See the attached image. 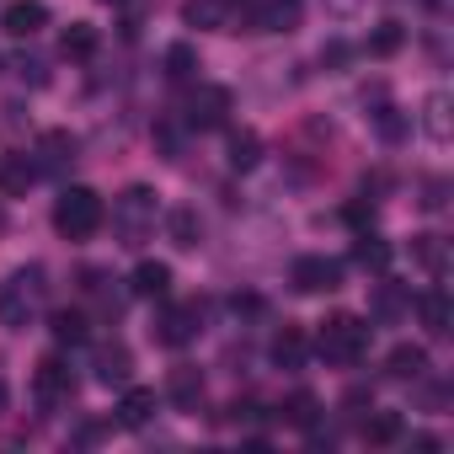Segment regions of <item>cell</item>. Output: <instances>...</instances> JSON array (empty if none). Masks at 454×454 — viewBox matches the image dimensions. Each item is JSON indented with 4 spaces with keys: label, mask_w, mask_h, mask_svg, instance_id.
<instances>
[{
    "label": "cell",
    "mask_w": 454,
    "mask_h": 454,
    "mask_svg": "<svg viewBox=\"0 0 454 454\" xmlns=\"http://www.w3.org/2000/svg\"><path fill=\"white\" fill-rule=\"evenodd\" d=\"M284 422H289V427H316V422H321V395L294 390V395L284 401Z\"/></svg>",
    "instance_id": "obj_32"
},
{
    "label": "cell",
    "mask_w": 454,
    "mask_h": 454,
    "mask_svg": "<svg viewBox=\"0 0 454 454\" xmlns=\"http://www.w3.org/2000/svg\"><path fill=\"white\" fill-rule=\"evenodd\" d=\"M289 284L300 294H332V289H342V262L337 257H300L289 268Z\"/></svg>",
    "instance_id": "obj_9"
},
{
    "label": "cell",
    "mask_w": 454,
    "mask_h": 454,
    "mask_svg": "<svg viewBox=\"0 0 454 454\" xmlns=\"http://www.w3.org/2000/svg\"><path fill=\"white\" fill-rule=\"evenodd\" d=\"M417 316H422V326H427L433 337H449V326H454V310H449V289H443V284L422 289V294H417Z\"/></svg>",
    "instance_id": "obj_18"
},
{
    "label": "cell",
    "mask_w": 454,
    "mask_h": 454,
    "mask_svg": "<svg viewBox=\"0 0 454 454\" xmlns=\"http://www.w3.org/2000/svg\"><path fill=\"white\" fill-rule=\"evenodd\" d=\"M224 160H231V171H252V166L262 160V134H257V129H231Z\"/></svg>",
    "instance_id": "obj_23"
},
{
    "label": "cell",
    "mask_w": 454,
    "mask_h": 454,
    "mask_svg": "<svg viewBox=\"0 0 454 454\" xmlns=\"http://www.w3.org/2000/svg\"><path fill=\"white\" fill-rule=\"evenodd\" d=\"M385 374H390V380H422V374H427V348L395 342V348L385 353Z\"/></svg>",
    "instance_id": "obj_21"
},
{
    "label": "cell",
    "mask_w": 454,
    "mask_h": 454,
    "mask_svg": "<svg viewBox=\"0 0 454 454\" xmlns=\"http://www.w3.org/2000/svg\"><path fill=\"white\" fill-rule=\"evenodd\" d=\"M81 294H86V300H97L107 316H118V305H123V300H118V289H113V278H107L102 268H86V273H81Z\"/></svg>",
    "instance_id": "obj_30"
},
{
    "label": "cell",
    "mask_w": 454,
    "mask_h": 454,
    "mask_svg": "<svg viewBox=\"0 0 454 454\" xmlns=\"http://www.w3.org/2000/svg\"><path fill=\"white\" fill-rule=\"evenodd\" d=\"M417 203H422L427 214H443V208H449V176H427V182H422V198H417Z\"/></svg>",
    "instance_id": "obj_35"
},
{
    "label": "cell",
    "mask_w": 454,
    "mask_h": 454,
    "mask_svg": "<svg viewBox=\"0 0 454 454\" xmlns=\"http://www.w3.org/2000/svg\"><path fill=\"white\" fill-rule=\"evenodd\" d=\"M305 358H310V337H305V326H289V321H284L278 337H273V364L294 374V369H305Z\"/></svg>",
    "instance_id": "obj_19"
},
{
    "label": "cell",
    "mask_w": 454,
    "mask_h": 454,
    "mask_svg": "<svg viewBox=\"0 0 454 454\" xmlns=\"http://www.w3.org/2000/svg\"><path fill=\"white\" fill-rule=\"evenodd\" d=\"M155 192L150 187H129L118 203H113V236H118V247H145L150 236H155Z\"/></svg>",
    "instance_id": "obj_4"
},
{
    "label": "cell",
    "mask_w": 454,
    "mask_h": 454,
    "mask_svg": "<svg viewBox=\"0 0 454 454\" xmlns=\"http://www.w3.org/2000/svg\"><path fill=\"white\" fill-rule=\"evenodd\" d=\"M129 294H139V300H166V294H171V268L145 257V262L129 273Z\"/></svg>",
    "instance_id": "obj_20"
},
{
    "label": "cell",
    "mask_w": 454,
    "mask_h": 454,
    "mask_svg": "<svg viewBox=\"0 0 454 454\" xmlns=\"http://www.w3.org/2000/svg\"><path fill=\"white\" fill-rule=\"evenodd\" d=\"M166 81H176V86L198 81V49L192 43H171L166 49Z\"/></svg>",
    "instance_id": "obj_31"
},
{
    "label": "cell",
    "mask_w": 454,
    "mask_h": 454,
    "mask_svg": "<svg viewBox=\"0 0 454 454\" xmlns=\"http://www.w3.org/2000/svg\"><path fill=\"white\" fill-rule=\"evenodd\" d=\"M0 236H6V208H0Z\"/></svg>",
    "instance_id": "obj_42"
},
{
    "label": "cell",
    "mask_w": 454,
    "mask_h": 454,
    "mask_svg": "<svg viewBox=\"0 0 454 454\" xmlns=\"http://www.w3.org/2000/svg\"><path fill=\"white\" fill-rule=\"evenodd\" d=\"M91 374H97V385H129L134 380V353L123 348V342H97L91 348Z\"/></svg>",
    "instance_id": "obj_11"
},
{
    "label": "cell",
    "mask_w": 454,
    "mask_h": 454,
    "mask_svg": "<svg viewBox=\"0 0 454 454\" xmlns=\"http://www.w3.org/2000/svg\"><path fill=\"white\" fill-rule=\"evenodd\" d=\"M33 401L43 406V411H59V406H70L75 401V369L65 364V358H43L38 369H33Z\"/></svg>",
    "instance_id": "obj_6"
},
{
    "label": "cell",
    "mask_w": 454,
    "mask_h": 454,
    "mask_svg": "<svg viewBox=\"0 0 454 454\" xmlns=\"http://www.w3.org/2000/svg\"><path fill=\"white\" fill-rule=\"evenodd\" d=\"M150 332H155L160 348H187V342H198V332H203L198 300H187V305H160V316H155Z\"/></svg>",
    "instance_id": "obj_7"
},
{
    "label": "cell",
    "mask_w": 454,
    "mask_h": 454,
    "mask_svg": "<svg viewBox=\"0 0 454 454\" xmlns=\"http://www.w3.org/2000/svg\"><path fill=\"white\" fill-rule=\"evenodd\" d=\"M17 70H22V81H33V86H43V81H49L43 59H27V54H22V59H17Z\"/></svg>",
    "instance_id": "obj_38"
},
{
    "label": "cell",
    "mask_w": 454,
    "mask_h": 454,
    "mask_svg": "<svg viewBox=\"0 0 454 454\" xmlns=\"http://www.w3.org/2000/svg\"><path fill=\"white\" fill-rule=\"evenodd\" d=\"M182 27L231 33V0H182Z\"/></svg>",
    "instance_id": "obj_14"
},
{
    "label": "cell",
    "mask_w": 454,
    "mask_h": 454,
    "mask_svg": "<svg viewBox=\"0 0 454 454\" xmlns=\"http://www.w3.org/2000/svg\"><path fill=\"white\" fill-rule=\"evenodd\" d=\"M166 236H171V247H182V252H192L198 241H203V219H198V208H171L166 214Z\"/></svg>",
    "instance_id": "obj_24"
},
{
    "label": "cell",
    "mask_w": 454,
    "mask_h": 454,
    "mask_svg": "<svg viewBox=\"0 0 454 454\" xmlns=\"http://www.w3.org/2000/svg\"><path fill=\"white\" fill-rule=\"evenodd\" d=\"M348 224H353V231H364V224H374V203H348Z\"/></svg>",
    "instance_id": "obj_37"
},
{
    "label": "cell",
    "mask_w": 454,
    "mask_h": 454,
    "mask_svg": "<svg viewBox=\"0 0 454 454\" xmlns=\"http://www.w3.org/2000/svg\"><path fill=\"white\" fill-rule=\"evenodd\" d=\"M6 401H12V390H6V380H0V417H6Z\"/></svg>",
    "instance_id": "obj_41"
},
{
    "label": "cell",
    "mask_w": 454,
    "mask_h": 454,
    "mask_svg": "<svg viewBox=\"0 0 454 454\" xmlns=\"http://www.w3.org/2000/svg\"><path fill=\"white\" fill-rule=\"evenodd\" d=\"M97 43H102V33H97L91 22H70V27L59 33V49H65L70 59H91V54H97Z\"/></svg>",
    "instance_id": "obj_27"
},
{
    "label": "cell",
    "mask_w": 454,
    "mask_h": 454,
    "mask_svg": "<svg viewBox=\"0 0 454 454\" xmlns=\"http://www.w3.org/2000/svg\"><path fill=\"white\" fill-rule=\"evenodd\" d=\"M369 316H374L380 326H401V321L411 316V289L380 273V284H374V294H369Z\"/></svg>",
    "instance_id": "obj_10"
},
{
    "label": "cell",
    "mask_w": 454,
    "mask_h": 454,
    "mask_svg": "<svg viewBox=\"0 0 454 454\" xmlns=\"http://www.w3.org/2000/svg\"><path fill=\"white\" fill-rule=\"evenodd\" d=\"M321 6H326V17H358L364 0H321Z\"/></svg>",
    "instance_id": "obj_40"
},
{
    "label": "cell",
    "mask_w": 454,
    "mask_h": 454,
    "mask_svg": "<svg viewBox=\"0 0 454 454\" xmlns=\"http://www.w3.org/2000/svg\"><path fill=\"white\" fill-rule=\"evenodd\" d=\"M364 443H395L401 438V411H374L369 406V417H364Z\"/></svg>",
    "instance_id": "obj_33"
},
{
    "label": "cell",
    "mask_w": 454,
    "mask_h": 454,
    "mask_svg": "<svg viewBox=\"0 0 454 454\" xmlns=\"http://www.w3.org/2000/svg\"><path fill=\"white\" fill-rule=\"evenodd\" d=\"M38 160V176H70V166L81 160V139L70 134V129H49V134H38V150H33Z\"/></svg>",
    "instance_id": "obj_8"
},
{
    "label": "cell",
    "mask_w": 454,
    "mask_h": 454,
    "mask_svg": "<svg viewBox=\"0 0 454 454\" xmlns=\"http://www.w3.org/2000/svg\"><path fill=\"white\" fill-rule=\"evenodd\" d=\"M33 182H38L33 155H22V150L0 155V192H6V198H27V187H33Z\"/></svg>",
    "instance_id": "obj_17"
},
{
    "label": "cell",
    "mask_w": 454,
    "mask_h": 454,
    "mask_svg": "<svg viewBox=\"0 0 454 454\" xmlns=\"http://www.w3.org/2000/svg\"><path fill=\"white\" fill-rule=\"evenodd\" d=\"M422 129H427V139H433V145H449L454 118H449V97H443V91H433V97L422 102Z\"/></svg>",
    "instance_id": "obj_26"
},
{
    "label": "cell",
    "mask_w": 454,
    "mask_h": 454,
    "mask_svg": "<svg viewBox=\"0 0 454 454\" xmlns=\"http://www.w3.org/2000/svg\"><path fill=\"white\" fill-rule=\"evenodd\" d=\"M224 123H231V91L198 81V86H192V97L182 102V129L208 134V129H224Z\"/></svg>",
    "instance_id": "obj_5"
},
{
    "label": "cell",
    "mask_w": 454,
    "mask_h": 454,
    "mask_svg": "<svg viewBox=\"0 0 454 454\" xmlns=\"http://www.w3.org/2000/svg\"><path fill=\"white\" fill-rule=\"evenodd\" d=\"M353 262H358V268H369V273H385V268H390V241H380V236L358 231V241H353Z\"/></svg>",
    "instance_id": "obj_29"
},
{
    "label": "cell",
    "mask_w": 454,
    "mask_h": 454,
    "mask_svg": "<svg viewBox=\"0 0 454 454\" xmlns=\"http://www.w3.org/2000/svg\"><path fill=\"white\" fill-rule=\"evenodd\" d=\"M102 219H107V203H102V192H91V187H65V192L54 198V231H59L65 241H91V236L102 231Z\"/></svg>",
    "instance_id": "obj_3"
},
{
    "label": "cell",
    "mask_w": 454,
    "mask_h": 454,
    "mask_svg": "<svg viewBox=\"0 0 454 454\" xmlns=\"http://www.w3.org/2000/svg\"><path fill=\"white\" fill-rule=\"evenodd\" d=\"M348 59H353V49H348V43H326V49H321V65H326V70H342Z\"/></svg>",
    "instance_id": "obj_36"
},
{
    "label": "cell",
    "mask_w": 454,
    "mask_h": 454,
    "mask_svg": "<svg viewBox=\"0 0 454 454\" xmlns=\"http://www.w3.org/2000/svg\"><path fill=\"white\" fill-rule=\"evenodd\" d=\"M364 406H374V390H364V385H353V390L342 395V411H364Z\"/></svg>",
    "instance_id": "obj_39"
},
{
    "label": "cell",
    "mask_w": 454,
    "mask_h": 454,
    "mask_svg": "<svg viewBox=\"0 0 454 454\" xmlns=\"http://www.w3.org/2000/svg\"><path fill=\"white\" fill-rule=\"evenodd\" d=\"M49 332H54V342L81 348V342H91V316L86 310H54L49 316Z\"/></svg>",
    "instance_id": "obj_25"
},
{
    "label": "cell",
    "mask_w": 454,
    "mask_h": 454,
    "mask_svg": "<svg viewBox=\"0 0 454 454\" xmlns=\"http://www.w3.org/2000/svg\"><path fill=\"white\" fill-rule=\"evenodd\" d=\"M369 118H374V129H380L385 145H401V139H406V118H401V107L385 102V91H374V113H369Z\"/></svg>",
    "instance_id": "obj_28"
},
{
    "label": "cell",
    "mask_w": 454,
    "mask_h": 454,
    "mask_svg": "<svg viewBox=\"0 0 454 454\" xmlns=\"http://www.w3.org/2000/svg\"><path fill=\"white\" fill-rule=\"evenodd\" d=\"M316 353H321L326 364H337V369H358L364 353H369V321H358V316H348V310L326 316L321 332H316Z\"/></svg>",
    "instance_id": "obj_2"
},
{
    "label": "cell",
    "mask_w": 454,
    "mask_h": 454,
    "mask_svg": "<svg viewBox=\"0 0 454 454\" xmlns=\"http://www.w3.org/2000/svg\"><path fill=\"white\" fill-rule=\"evenodd\" d=\"M300 22H305V0H252L257 33H294Z\"/></svg>",
    "instance_id": "obj_12"
},
{
    "label": "cell",
    "mask_w": 454,
    "mask_h": 454,
    "mask_svg": "<svg viewBox=\"0 0 454 454\" xmlns=\"http://www.w3.org/2000/svg\"><path fill=\"white\" fill-rule=\"evenodd\" d=\"M166 395H171L176 411H198V406H203V369L176 364V369L166 374Z\"/></svg>",
    "instance_id": "obj_15"
},
{
    "label": "cell",
    "mask_w": 454,
    "mask_h": 454,
    "mask_svg": "<svg viewBox=\"0 0 454 454\" xmlns=\"http://www.w3.org/2000/svg\"><path fill=\"white\" fill-rule=\"evenodd\" d=\"M102 6H129V0H102Z\"/></svg>",
    "instance_id": "obj_43"
},
{
    "label": "cell",
    "mask_w": 454,
    "mask_h": 454,
    "mask_svg": "<svg viewBox=\"0 0 454 454\" xmlns=\"http://www.w3.org/2000/svg\"><path fill=\"white\" fill-rule=\"evenodd\" d=\"M0 27H6L12 38H38L49 27V6L43 0H12V6L0 12Z\"/></svg>",
    "instance_id": "obj_13"
},
{
    "label": "cell",
    "mask_w": 454,
    "mask_h": 454,
    "mask_svg": "<svg viewBox=\"0 0 454 454\" xmlns=\"http://www.w3.org/2000/svg\"><path fill=\"white\" fill-rule=\"evenodd\" d=\"M43 300H49L43 268H17V273H6V284H0V326H6V332L38 326Z\"/></svg>",
    "instance_id": "obj_1"
},
{
    "label": "cell",
    "mask_w": 454,
    "mask_h": 454,
    "mask_svg": "<svg viewBox=\"0 0 454 454\" xmlns=\"http://www.w3.org/2000/svg\"><path fill=\"white\" fill-rule=\"evenodd\" d=\"M411 262L422 268V273H433V278H443L449 273V241L443 236H411Z\"/></svg>",
    "instance_id": "obj_22"
},
{
    "label": "cell",
    "mask_w": 454,
    "mask_h": 454,
    "mask_svg": "<svg viewBox=\"0 0 454 454\" xmlns=\"http://www.w3.org/2000/svg\"><path fill=\"white\" fill-rule=\"evenodd\" d=\"M401 43H406V27H401V22H380V27L369 33V54H374V59H390Z\"/></svg>",
    "instance_id": "obj_34"
},
{
    "label": "cell",
    "mask_w": 454,
    "mask_h": 454,
    "mask_svg": "<svg viewBox=\"0 0 454 454\" xmlns=\"http://www.w3.org/2000/svg\"><path fill=\"white\" fill-rule=\"evenodd\" d=\"M155 390H145V385H123V401H118V427H129V433H139V427H150L155 422Z\"/></svg>",
    "instance_id": "obj_16"
}]
</instances>
